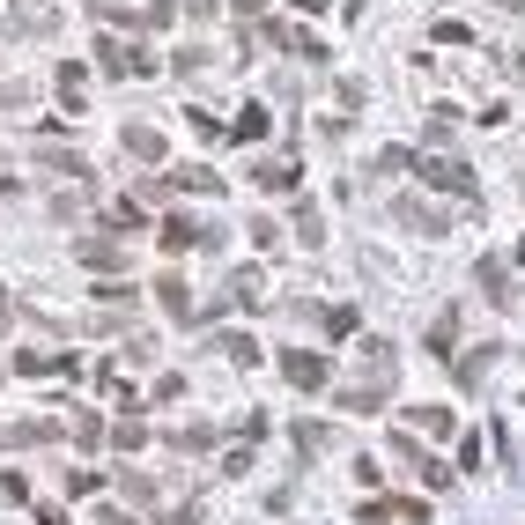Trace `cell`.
Listing matches in <instances>:
<instances>
[{"instance_id": "6da1fadb", "label": "cell", "mask_w": 525, "mask_h": 525, "mask_svg": "<svg viewBox=\"0 0 525 525\" xmlns=\"http://www.w3.org/2000/svg\"><path fill=\"white\" fill-rule=\"evenodd\" d=\"M415 171H422V185H437V193H452V200H474L481 193L474 163H459V156H415Z\"/></svg>"}, {"instance_id": "7a4b0ae2", "label": "cell", "mask_w": 525, "mask_h": 525, "mask_svg": "<svg viewBox=\"0 0 525 525\" xmlns=\"http://www.w3.org/2000/svg\"><path fill=\"white\" fill-rule=\"evenodd\" d=\"M97 67L111 74V82H134V74H156V52L119 45V37H97Z\"/></svg>"}, {"instance_id": "3957f363", "label": "cell", "mask_w": 525, "mask_h": 525, "mask_svg": "<svg viewBox=\"0 0 525 525\" xmlns=\"http://www.w3.org/2000/svg\"><path fill=\"white\" fill-rule=\"evenodd\" d=\"M215 237H222L215 222H193V215H178V208L156 222V245L163 252H193V245H215Z\"/></svg>"}, {"instance_id": "277c9868", "label": "cell", "mask_w": 525, "mask_h": 525, "mask_svg": "<svg viewBox=\"0 0 525 525\" xmlns=\"http://www.w3.org/2000/svg\"><path fill=\"white\" fill-rule=\"evenodd\" d=\"M281 378H289L296 392H326L333 385V363L318 348H289V355H281Z\"/></svg>"}, {"instance_id": "5b68a950", "label": "cell", "mask_w": 525, "mask_h": 525, "mask_svg": "<svg viewBox=\"0 0 525 525\" xmlns=\"http://www.w3.org/2000/svg\"><path fill=\"white\" fill-rule=\"evenodd\" d=\"M392 222H400V230H415V237H452V215L429 208V200H415V193L392 200Z\"/></svg>"}, {"instance_id": "8992f818", "label": "cell", "mask_w": 525, "mask_h": 525, "mask_svg": "<svg viewBox=\"0 0 525 525\" xmlns=\"http://www.w3.org/2000/svg\"><path fill=\"white\" fill-rule=\"evenodd\" d=\"M392 459H400V466H415V474H422V489H452V466H437L415 437H407V429H392Z\"/></svg>"}, {"instance_id": "52a82bcc", "label": "cell", "mask_w": 525, "mask_h": 525, "mask_svg": "<svg viewBox=\"0 0 525 525\" xmlns=\"http://www.w3.org/2000/svg\"><path fill=\"white\" fill-rule=\"evenodd\" d=\"M259 37H267V45H281V52H296V60H326V45H318L311 30H296V23H267Z\"/></svg>"}, {"instance_id": "ba28073f", "label": "cell", "mask_w": 525, "mask_h": 525, "mask_svg": "<svg viewBox=\"0 0 525 525\" xmlns=\"http://www.w3.org/2000/svg\"><path fill=\"white\" fill-rule=\"evenodd\" d=\"M119 141H126V156H141V163H163V156H171V141H163L156 126H141V119L119 126Z\"/></svg>"}, {"instance_id": "9c48e42d", "label": "cell", "mask_w": 525, "mask_h": 525, "mask_svg": "<svg viewBox=\"0 0 525 525\" xmlns=\"http://www.w3.org/2000/svg\"><path fill=\"white\" fill-rule=\"evenodd\" d=\"M74 252H82V267H97V274H119L126 267V245H119V237H82Z\"/></svg>"}, {"instance_id": "30bf717a", "label": "cell", "mask_w": 525, "mask_h": 525, "mask_svg": "<svg viewBox=\"0 0 525 525\" xmlns=\"http://www.w3.org/2000/svg\"><path fill=\"white\" fill-rule=\"evenodd\" d=\"M252 185H259V193H296V156H267V163H252Z\"/></svg>"}, {"instance_id": "8fae6325", "label": "cell", "mask_w": 525, "mask_h": 525, "mask_svg": "<svg viewBox=\"0 0 525 525\" xmlns=\"http://www.w3.org/2000/svg\"><path fill=\"white\" fill-rule=\"evenodd\" d=\"M474 281H481V296H489V304H503V311H511V267H503V259H481V267H474Z\"/></svg>"}, {"instance_id": "7c38bea8", "label": "cell", "mask_w": 525, "mask_h": 525, "mask_svg": "<svg viewBox=\"0 0 525 525\" xmlns=\"http://www.w3.org/2000/svg\"><path fill=\"white\" fill-rule=\"evenodd\" d=\"M230 304L267 311V281H259V267H237V274H230Z\"/></svg>"}, {"instance_id": "4fadbf2b", "label": "cell", "mask_w": 525, "mask_h": 525, "mask_svg": "<svg viewBox=\"0 0 525 525\" xmlns=\"http://www.w3.org/2000/svg\"><path fill=\"white\" fill-rule=\"evenodd\" d=\"M52 82H60V104H67V111H82V104H89V67H82V60H67L60 74H52Z\"/></svg>"}, {"instance_id": "5bb4252c", "label": "cell", "mask_w": 525, "mask_h": 525, "mask_svg": "<svg viewBox=\"0 0 525 525\" xmlns=\"http://www.w3.org/2000/svg\"><path fill=\"white\" fill-rule=\"evenodd\" d=\"M171 193H222V178L208 171V163H178V171H171Z\"/></svg>"}, {"instance_id": "9a60e30c", "label": "cell", "mask_w": 525, "mask_h": 525, "mask_svg": "<svg viewBox=\"0 0 525 525\" xmlns=\"http://www.w3.org/2000/svg\"><path fill=\"white\" fill-rule=\"evenodd\" d=\"M267 126H274V111L267 104H245V111H237V126H230V141H267Z\"/></svg>"}, {"instance_id": "2e32d148", "label": "cell", "mask_w": 525, "mask_h": 525, "mask_svg": "<svg viewBox=\"0 0 525 525\" xmlns=\"http://www.w3.org/2000/svg\"><path fill=\"white\" fill-rule=\"evenodd\" d=\"M111 444H119V452H141V444H148V422H141V407H126V415L111 422Z\"/></svg>"}, {"instance_id": "e0dca14e", "label": "cell", "mask_w": 525, "mask_h": 525, "mask_svg": "<svg viewBox=\"0 0 525 525\" xmlns=\"http://www.w3.org/2000/svg\"><path fill=\"white\" fill-rule=\"evenodd\" d=\"M156 304L171 311V318H193V289H185L178 274H163V281H156Z\"/></svg>"}, {"instance_id": "ac0fdd59", "label": "cell", "mask_w": 525, "mask_h": 525, "mask_svg": "<svg viewBox=\"0 0 525 525\" xmlns=\"http://www.w3.org/2000/svg\"><path fill=\"white\" fill-rule=\"evenodd\" d=\"M333 400H341L348 415H378V407H385V385H348V392H333Z\"/></svg>"}, {"instance_id": "d6986e66", "label": "cell", "mask_w": 525, "mask_h": 525, "mask_svg": "<svg viewBox=\"0 0 525 525\" xmlns=\"http://www.w3.org/2000/svg\"><path fill=\"white\" fill-rule=\"evenodd\" d=\"M296 245H326V215L311 200H296Z\"/></svg>"}, {"instance_id": "ffe728a7", "label": "cell", "mask_w": 525, "mask_h": 525, "mask_svg": "<svg viewBox=\"0 0 525 525\" xmlns=\"http://www.w3.org/2000/svg\"><path fill=\"white\" fill-rule=\"evenodd\" d=\"M452 348H459V311H444L437 326H429V355H444V363H452Z\"/></svg>"}, {"instance_id": "44dd1931", "label": "cell", "mask_w": 525, "mask_h": 525, "mask_svg": "<svg viewBox=\"0 0 525 525\" xmlns=\"http://www.w3.org/2000/svg\"><path fill=\"white\" fill-rule=\"evenodd\" d=\"M104 222H111V230H148V208H141V200H111Z\"/></svg>"}, {"instance_id": "7402d4cb", "label": "cell", "mask_w": 525, "mask_h": 525, "mask_svg": "<svg viewBox=\"0 0 525 525\" xmlns=\"http://www.w3.org/2000/svg\"><path fill=\"white\" fill-rule=\"evenodd\" d=\"M15 370H23V378H60V355H45V348H23V355H15Z\"/></svg>"}, {"instance_id": "603a6c76", "label": "cell", "mask_w": 525, "mask_h": 525, "mask_svg": "<svg viewBox=\"0 0 525 525\" xmlns=\"http://www.w3.org/2000/svg\"><path fill=\"white\" fill-rule=\"evenodd\" d=\"M222 355H230L237 370H252L259 363V341H252V333H222Z\"/></svg>"}, {"instance_id": "cb8c5ba5", "label": "cell", "mask_w": 525, "mask_h": 525, "mask_svg": "<svg viewBox=\"0 0 525 525\" xmlns=\"http://www.w3.org/2000/svg\"><path fill=\"white\" fill-rule=\"evenodd\" d=\"M407 415H415L422 437H444V429H452V407H407Z\"/></svg>"}, {"instance_id": "d4e9b609", "label": "cell", "mask_w": 525, "mask_h": 525, "mask_svg": "<svg viewBox=\"0 0 525 525\" xmlns=\"http://www.w3.org/2000/svg\"><path fill=\"white\" fill-rule=\"evenodd\" d=\"M496 355H503V348H474V355L459 363V385H481V378H489V363H496Z\"/></svg>"}, {"instance_id": "484cf974", "label": "cell", "mask_w": 525, "mask_h": 525, "mask_svg": "<svg viewBox=\"0 0 525 525\" xmlns=\"http://www.w3.org/2000/svg\"><path fill=\"white\" fill-rule=\"evenodd\" d=\"M37 163H45V171H60V178H89V163H82V156H67V148H45Z\"/></svg>"}, {"instance_id": "4316f807", "label": "cell", "mask_w": 525, "mask_h": 525, "mask_svg": "<svg viewBox=\"0 0 525 525\" xmlns=\"http://www.w3.org/2000/svg\"><path fill=\"white\" fill-rule=\"evenodd\" d=\"M52 437H60V422H15L8 429V444H52Z\"/></svg>"}, {"instance_id": "83f0119b", "label": "cell", "mask_w": 525, "mask_h": 525, "mask_svg": "<svg viewBox=\"0 0 525 525\" xmlns=\"http://www.w3.org/2000/svg\"><path fill=\"white\" fill-rule=\"evenodd\" d=\"M67 429H74V444H89V452H97V444H104V422H97V415H74Z\"/></svg>"}, {"instance_id": "f1b7e54d", "label": "cell", "mask_w": 525, "mask_h": 525, "mask_svg": "<svg viewBox=\"0 0 525 525\" xmlns=\"http://www.w3.org/2000/svg\"><path fill=\"white\" fill-rule=\"evenodd\" d=\"M326 333H333V341H348V333H355V304H333L326 311Z\"/></svg>"}, {"instance_id": "f546056e", "label": "cell", "mask_w": 525, "mask_h": 525, "mask_svg": "<svg viewBox=\"0 0 525 525\" xmlns=\"http://www.w3.org/2000/svg\"><path fill=\"white\" fill-rule=\"evenodd\" d=\"M208 444H215V429H208V422H193V429H178V452H208Z\"/></svg>"}, {"instance_id": "4dcf8cb0", "label": "cell", "mask_w": 525, "mask_h": 525, "mask_svg": "<svg viewBox=\"0 0 525 525\" xmlns=\"http://www.w3.org/2000/svg\"><path fill=\"white\" fill-rule=\"evenodd\" d=\"M119 489L134 496V503H148V496H156V481H148V474H134V466H126V474H119Z\"/></svg>"}, {"instance_id": "1f68e13d", "label": "cell", "mask_w": 525, "mask_h": 525, "mask_svg": "<svg viewBox=\"0 0 525 525\" xmlns=\"http://www.w3.org/2000/svg\"><path fill=\"white\" fill-rule=\"evenodd\" d=\"M97 481H104L97 466H74V474H67V496H89V489H97Z\"/></svg>"}, {"instance_id": "d6a6232c", "label": "cell", "mask_w": 525, "mask_h": 525, "mask_svg": "<svg viewBox=\"0 0 525 525\" xmlns=\"http://www.w3.org/2000/svg\"><path fill=\"white\" fill-rule=\"evenodd\" d=\"M296 444H304V452H326V422H296Z\"/></svg>"}, {"instance_id": "836d02e7", "label": "cell", "mask_w": 525, "mask_h": 525, "mask_svg": "<svg viewBox=\"0 0 525 525\" xmlns=\"http://www.w3.org/2000/svg\"><path fill=\"white\" fill-rule=\"evenodd\" d=\"M185 119H193V134H200V141H222V119H215V111H185Z\"/></svg>"}, {"instance_id": "e575fe53", "label": "cell", "mask_w": 525, "mask_h": 525, "mask_svg": "<svg viewBox=\"0 0 525 525\" xmlns=\"http://www.w3.org/2000/svg\"><path fill=\"white\" fill-rule=\"evenodd\" d=\"M252 245H259V252H274V245H281V230H274V215H259V222H252Z\"/></svg>"}, {"instance_id": "d590c367", "label": "cell", "mask_w": 525, "mask_h": 525, "mask_svg": "<svg viewBox=\"0 0 525 525\" xmlns=\"http://www.w3.org/2000/svg\"><path fill=\"white\" fill-rule=\"evenodd\" d=\"M171 67H178V74H200V67H208V45H185Z\"/></svg>"}, {"instance_id": "8d00e7d4", "label": "cell", "mask_w": 525, "mask_h": 525, "mask_svg": "<svg viewBox=\"0 0 525 525\" xmlns=\"http://www.w3.org/2000/svg\"><path fill=\"white\" fill-rule=\"evenodd\" d=\"M156 525H200V503H178V511H163Z\"/></svg>"}, {"instance_id": "74e56055", "label": "cell", "mask_w": 525, "mask_h": 525, "mask_svg": "<svg viewBox=\"0 0 525 525\" xmlns=\"http://www.w3.org/2000/svg\"><path fill=\"white\" fill-rule=\"evenodd\" d=\"M230 8H237V15H259V8H267V0H230Z\"/></svg>"}, {"instance_id": "f35d334b", "label": "cell", "mask_w": 525, "mask_h": 525, "mask_svg": "<svg viewBox=\"0 0 525 525\" xmlns=\"http://www.w3.org/2000/svg\"><path fill=\"white\" fill-rule=\"evenodd\" d=\"M8 318H15V304H8V296H0V333H8Z\"/></svg>"}, {"instance_id": "ab89813d", "label": "cell", "mask_w": 525, "mask_h": 525, "mask_svg": "<svg viewBox=\"0 0 525 525\" xmlns=\"http://www.w3.org/2000/svg\"><path fill=\"white\" fill-rule=\"evenodd\" d=\"M489 8H525V0H489Z\"/></svg>"}, {"instance_id": "60d3db41", "label": "cell", "mask_w": 525, "mask_h": 525, "mask_svg": "<svg viewBox=\"0 0 525 525\" xmlns=\"http://www.w3.org/2000/svg\"><path fill=\"white\" fill-rule=\"evenodd\" d=\"M518 74H525V52H518Z\"/></svg>"}, {"instance_id": "b9f144b4", "label": "cell", "mask_w": 525, "mask_h": 525, "mask_svg": "<svg viewBox=\"0 0 525 525\" xmlns=\"http://www.w3.org/2000/svg\"><path fill=\"white\" fill-rule=\"evenodd\" d=\"M23 8H30V0H23Z\"/></svg>"}]
</instances>
